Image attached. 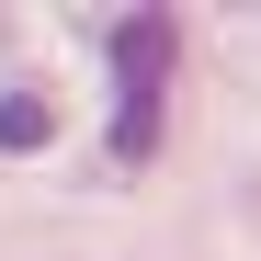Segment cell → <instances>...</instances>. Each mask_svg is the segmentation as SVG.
I'll return each instance as SVG.
<instances>
[{
  "instance_id": "obj_2",
  "label": "cell",
  "mask_w": 261,
  "mask_h": 261,
  "mask_svg": "<svg viewBox=\"0 0 261 261\" xmlns=\"http://www.w3.org/2000/svg\"><path fill=\"white\" fill-rule=\"evenodd\" d=\"M46 137H57V102L46 91H0V159H34Z\"/></svg>"
},
{
  "instance_id": "obj_1",
  "label": "cell",
  "mask_w": 261,
  "mask_h": 261,
  "mask_svg": "<svg viewBox=\"0 0 261 261\" xmlns=\"http://www.w3.org/2000/svg\"><path fill=\"white\" fill-rule=\"evenodd\" d=\"M170 68H182V12H125L114 23V170H148L159 159V125H170Z\"/></svg>"
}]
</instances>
